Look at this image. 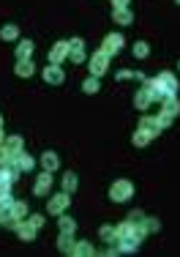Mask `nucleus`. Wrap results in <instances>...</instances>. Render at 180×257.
Masks as SVG:
<instances>
[{
    "label": "nucleus",
    "instance_id": "f257e3e1",
    "mask_svg": "<svg viewBox=\"0 0 180 257\" xmlns=\"http://www.w3.org/2000/svg\"><path fill=\"white\" fill-rule=\"evenodd\" d=\"M156 88H159V93H161L164 99H166V96H175V93H178V79H175L169 71H164V74L156 77Z\"/></svg>",
    "mask_w": 180,
    "mask_h": 257
},
{
    "label": "nucleus",
    "instance_id": "f03ea898",
    "mask_svg": "<svg viewBox=\"0 0 180 257\" xmlns=\"http://www.w3.org/2000/svg\"><path fill=\"white\" fill-rule=\"evenodd\" d=\"M120 47H123V36H120V33H109L104 39V44H101V52L112 58V55H118V52H120Z\"/></svg>",
    "mask_w": 180,
    "mask_h": 257
},
{
    "label": "nucleus",
    "instance_id": "7ed1b4c3",
    "mask_svg": "<svg viewBox=\"0 0 180 257\" xmlns=\"http://www.w3.org/2000/svg\"><path fill=\"white\" fill-rule=\"evenodd\" d=\"M178 112H180V101L175 96H166L164 99V107H161V120L169 123L172 118H178Z\"/></svg>",
    "mask_w": 180,
    "mask_h": 257
},
{
    "label": "nucleus",
    "instance_id": "20e7f679",
    "mask_svg": "<svg viewBox=\"0 0 180 257\" xmlns=\"http://www.w3.org/2000/svg\"><path fill=\"white\" fill-rule=\"evenodd\" d=\"M107 66H109V55H104V52L98 49L96 55L90 58V71H93V77H101L107 71Z\"/></svg>",
    "mask_w": 180,
    "mask_h": 257
},
{
    "label": "nucleus",
    "instance_id": "39448f33",
    "mask_svg": "<svg viewBox=\"0 0 180 257\" xmlns=\"http://www.w3.org/2000/svg\"><path fill=\"white\" fill-rule=\"evenodd\" d=\"M131 192H134V189H131V183H128V181H118L115 186L109 189V195H112V200H115V202L128 200V197H131Z\"/></svg>",
    "mask_w": 180,
    "mask_h": 257
},
{
    "label": "nucleus",
    "instance_id": "423d86ee",
    "mask_svg": "<svg viewBox=\"0 0 180 257\" xmlns=\"http://www.w3.org/2000/svg\"><path fill=\"white\" fill-rule=\"evenodd\" d=\"M164 120L161 118H142V123H139V129H145L147 134H150V137H156V134L161 132V129H164Z\"/></svg>",
    "mask_w": 180,
    "mask_h": 257
},
{
    "label": "nucleus",
    "instance_id": "0eeeda50",
    "mask_svg": "<svg viewBox=\"0 0 180 257\" xmlns=\"http://www.w3.org/2000/svg\"><path fill=\"white\" fill-rule=\"evenodd\" d=\"M44 79H47L49 85H60L63 82V69L57 66V63H52L49 69H44Z\"/></svg>",
    "mask_w": 180,
    "mask_h": 257
},
{
    "label": "nucleus",
    "instance_id": "6e6552de",
    "mask_svg": "<svg viewBox=\"0 0 180 257\" xmlns=\"http://www.w3.org/2000/svg\"><path fill=\"white\" fill-rule=\"evenodd\" d=\"M112 20L118 22V25H131L134 14L128 11V6H126V8H112Z\"/></svg>",
    "mask_w": 180,
    "mask_h": 257
},
{
    "label": "nucleus",
    "instance_id": "1a4fd4ad",
    "mask_svg": "<svg viewBox=\"0 0 180 257\" xmlns=\"http://www.w3.org/2000/svg\"><path fill=\"white\" fill-rule=\"evenodd\" d=\"M66 55H69V41H57L55 47H52V52H49V60H52V63H60Z\"/></svg>",
    "mask_w": 180,
    "mask_h": 257
},
{
    "label": "nucleus",
    "instance_id": "9d476101",
    "mask_svg": "<svg viewBox=\"0 0 180 257\" xmlns=\"http://www.w3.org/2000/svg\"><path fill=\"white\" fill-rule=\"evenodd\" d=\"M14 178H17L14 170H0V189H3V192H8V189H11V183H14Z\"/></svg>",
    "mask_w": 180,
    "mask_h": 257
},
{
    "label": "nucleus",
    "instance_id": "9b49d317",
    "mask_svg": "<svg viewBox=\"0 0 180 257\" xmlns=\"http://www.w3.org/2000/svg\"><path fill=\"white\" fill-rule=\"evenodd\" d=\"M30 55H33V41L25 39V41H19V47H17V58H19V60H28Z\"/></svg>",
    "mask_w": 180,
    "mask_h": 257
},
{
    "label": "nucleus",
    "instance_id": "f8f14e48",
    "mask_svg": "<svg viewBox=\"0 0 180 257\" xmlns=\"http://www.w3.org/2000/svg\"><path fill=\"white\" fill-rule=\"evenodd\" d=\"M150 101H153V96L147 93V88H142V91L137 93V99H134V104H137L139 110H147V107H150Z\"/></svg>",
    "mask_w": 180,
    "mask_h": 257
},
{
    "label": "nucleus",
    "instance_id": "ddd939ff",
    "mask_svg": "<svg viewBox=\"0 0 180 257\" xmlns=\"http://www.w3.org/2000/svg\"><path fill=\"white\" fill-rule=\"evenodd\" d=\"M66 202H69V197H66V195H57L55 200L49 202V214H60V211L66 208Z\"/></svg>",
    "mask_w": 180,
    "mask_h": 257
},
{
    "label": "nucleus",
    "instance_id": "4468645a",
    "mask_svg": "<svg viewBox=\"0 0 180 257\" xmlns=\"http://www.w3.org/2000/svg\"><path fill=\"white\" fill-rule=\"evenodd\" d=\"M33 74V63H30V58L28 60H17V77H30Z\"/></svg>",
    "mask_w": 180,
    "mask_h": 257
},
{
    "label": "nucleus",
    "instance_id": "2eb2a0df",
    "mask_svg": "<svg viewBox=\"0 0 180 257\" xmlns=\"http://www.w3.org/2000/svg\"><path fill=\"white\" fill-rule=\"evenodd\" d=\"M49 186H52V178H49V173H44L41 178H38V183H36V195H44V192H49Z\"/></svg>",
    "mask_w": 180,
    "mask_h": 257
},
{
    "label": "nucleus",
    "instance_id": "dca6fc26",
    "mask_svg": "<svg viewBox=\"0 0 180 257\" xmlns=\"http://www.w3.org/2000/svg\"><path fill=\"white\" fill-rule=\"evenodd\" d=\"M17 33H19V30H17V25H6V28L0 30V39H3V41H14Z\"/></svg>",
    "mask_w": 180,
    "mask_h": 257
},
{
    "label": "nucleus",
    "instance_id": "f3484780",
    "mask_svg": "<svg viewBox=\"0 0 180 257\" xmlns=\"http://www.w3.org/2000/svg\"><path fill=\"white\" fill-rule=\"evenodd\" d=\"M14 156H17V153L14 151H11V148H8V145H3V148H0V164H11V161H14Z\"/></svg>",
    "mask_w": 180,
    "mask_h": 257
},
{
    "label": "nucleus",
    "instance_id": "a211bd4d",
    "mask_svg": "<svg viewBox=\"0 0 180 257\" xmlns=\"http://www.w3.org/2000/svg\"><path fill=\"white\" fill-rule=\"evenodd\" d=\"M17 167L19 170H33V159H30L28 153H17Z\"/></svg>",
    "mask_w": 180,
    "mask_h": 257
},
{
    "label": "nucleus",
    "instance_id": "6ab92c4d",
    "mask_svg": "<svg viewBox=\"0 0 180 257\" xmlns=\"http://www.w3.org/2000/svg\"><path fill=\"white\" fill-rule=\"evenodd\" d=\"M41 164H44V170H47V173H52V170L57 167V156H55V153H44Z\"/></svg>",
    "mask_w": 180,
    "mask_h": 257
},
{
    "label": "nucleus",
    "instance_id": "aec40b11",
    "mask_svg": "<svg viewBox=\"0 0 180 257\" xmlns=\"http://www.w3.org/2000/svg\"><path fill=\"white\" fill-rule=\"evenodd\" d=\"M82 91L85 93H96L98 91V77H88V79L82 82Z\"/></svg>",
    "mask_w": 180,
    "mask_h": 257
},
{
    "label": "nucleus",
    "instance_id": "412c9836",
    "mask_svg": "<svg viewBox=\"0 0 180 257\" xmlns=\"http://www.w3.org/2000/svg\"><path fill=\"white\" fill-rule=\"evenodd\" d=\"M69 55H71V60L74 63H82L85 60V49L82 47H69Z\"/></svg>",
    "mask_w": 180,
    "mask_h": 257
},
{
    "label": "nucleus",
    "instance_id": "4be33fe9",
    "mask_svg": "<svg viewBox=\"0 0 180 257\" xmlns=\"http://www.w3.org/2000/svg\"><path fill=\"white\" fill-rule=\"evenodd\" d=\"M147 52H150V49H147L145 41H137V44H134V55H137V58H147Z\"/></svg>",
    "mask_w": 180,
    "mask_h": 257
},
{
    "label": "nucleus",
    "instance_id": "5701e85b",
    "mask_svg": "<svg viewBox=\"0 0 180 257\" xmlns=\"http://www.w3.org/2000/svg\"><path fill=\"white\" fill-rule=\"evenodd\" d=\"M60 249H63V252H71V249H74V241H71V233H69V236H66V233H63V236H60Z\"/></svg>",
    "mask_w": 180,
    "mask_h": 257
},
{
    "label": "nucleus",
    "instance_id": "b1692460",
    "mask_svg": "<svg viewBox=\"0 0 180 257\" xmlns=\"http://www.w3.org/2000/svg\"><path fill=\"white\" fill-rule=\"evenodd\" d=\"M147 139H150V134H147L145 129H139V132H137V137H134V145H145Z\"/></svg>",
    "mask_w": 180,
    "mask_h": 257
},
{
    "label": "nucleus",
    "instance_id": "393cba45",
    "mask_svg": "<svg viewBox=\"0 0 180 257\" xmlns=\"http://www.w3.org/2000/svg\"><path fill=\"white\" fill-rule=\"evenodd\" d=\"M17 233H19L22 238H33V224H30V227H25V224H17Z\"/></svg>",
    "mask_w": 180,
    "mask_h": 257
},
{
    "label": "nucleus",
    "instance_id": "a878e982",
    "mask_svg": "<svg viewBox=\"0 0 180 257\" xmlns=\"http://www.w3.org/2000/svg\"><path fill=\"white\" fill-rule=\"evenodd\" d=\"M63 186H66V192H74V189H76V178H74V175H66Z\"/></svg>",
    "mask_w": 180,
    "mask_h": 257
},
{
    "label": "nucleus",
    "instance_id": "bb28decb",
    "mask_svg": "<svg viewBox=\"0 0 180 257\" xmlns=\"http://www.w3.org/2000/svg\"><path fill=\"white\" fill-rule=\"evenodd\" d=\"M60 230H63V233H74V222L63 216V219H60Z\"/></svg>",
    "mask_w": 180,
    "mask_h": 257
},
{
    "label": "nucleus",
    "instance_id": "cd10ccee",
    "mask_svg": "<svg viewBox=\"0 0 180 257\" xmlns=\"http://www.w3.org/2000/svg\"><path fill=\"white\" fill-rule=\"evenodd\" d=\"M25 211H28V208H25L22 202H11V214H14V216H25Z\"/></svg>",
    "mask_w": 180,
    "mask_h": 257
},
{
    "label": "nucleus",
    "instance_id": "c85d7f7f",
    "mask_svg": "<svg viewBox=\"0 0 180 257\" xmlns=\"http://www.w3.org/2000/svg\"><path fill=\"white\" fill-rule=\"evenodd\" d=\"M101 238H104V241H112V238H118V233H115L112 227H104L101 230Z\"/></svg>",
    "mask_w": 180,
    "mask_h": 257
},
{
    "label": "nucleus",
    "instance_id": "c756f323",
    "mask_svg": "<svg viewBox=\"0 0 180 257\" xmlns=\"http://www.w3.org/2000/svg\"><path fill=\"white\" fill-rule=\"evenodd\" d=\"M8 148H11V151H14V153H19V148H22L19 137H11V139H8Z\"/></svg>",
    "mask_w": 180,
    "mask_h": 257
},
{
    "label": "nucleus",
    "instance_id": "7c9ffc66",
    "mask_svg": "<svg viewBox=\"0 0 180 257\" xmlns=\"http://www.w3.org/2000/svg\"><path fill=\"white\" fill-rule=\"evenodd\" d=\"M71 252H74V255H90L93 249H90V246H74Z\"/></svg>",
    "mask_w": 180,
    "mask_h": 257
},
{
    "label": "nucleus",
    "instance_id": "2f4dec72",
    "mask_svg": "<svg viewBox=\"0 0 180 257\" xmlns=\"http://www.w3.org/2000/svg\"><path fill=\"white\" fill-rule=\"evenodd\" d=\"M128 6V0H112V8H126Z\"/></svg>",
    "mask_w": 180,
    "mask_h": 257
},
{
    "label": "nucleus",
    "instance_id": "473e14b6",
    "mask_svg": "<svg viewBox=\"0 0 180 257\" xmlns=\"http://www.w3.org/2000/svg\"><path fill=\"white\" fill-rule=\"evenodd\" d=\"M30 224H33V227H41V224H44V216H33V219H30Z\"/></svg>",
    "mask_w": 180,
    "mask_h": 257
},
{
    "label": "nucleus",
    "instance_id": "72a5a7b5",
    "mask_svg": "<svg viewBox=\"0 0 180 257\" xmlns=\"http://www.w3.org/2000/svg\"><path fill=\"white\" fill-rule=\"evenodd\" d=\"M0 142H3V129H0Z\"/></svg>",
    "mask_w": 180,
    "mask_h": 257
},
{
    "label": "nucleus",
    "instance_id": "f704fd0d",
    "mask_svg": "<svg viewBox=\"0 0 180 257\" xmlns=\"http://www.w3.org/2000/svg\"><path fill=\"white\" fill-rule=\"evenodd\" d=\"M0 126H3V120H0Z\"/></svg>",
    "mask_w": 180,
    "mask_h": 257
},
{
    "label": "nucleus",
    "instance_id": "c9c22d12",
    "mask_svg": "<svg viewBox=\"0 0 180 257\" xmlns=\"http://www.w3.org/2000/svg\"><path fill=\"white\" fill-rule=\"evenodd\" d=\"M178 3H180V0H178Z\"/></svg>",
    "mask_w": 180,
    "mask_h": 257
}]
</instances>
